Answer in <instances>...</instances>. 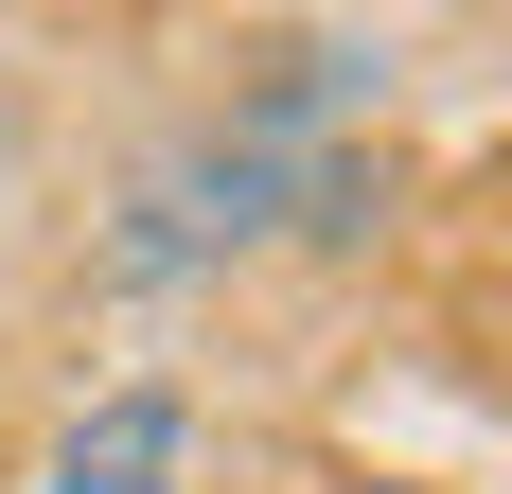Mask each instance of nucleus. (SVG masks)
<instances>
[{
    "mask_svg": "<svg viewBox=\"0 0 512 494\" xmlns=\"http://www.w3.org/2000/svg\"><path fill=\"white\" fill-rule=\"evenodd\" d=\"M177 459H195V406L177 389H106L71 424V459H53V494H177Z\"/></svg>",
    "mask_w": 512,
    "mask_h": 494,
    "instance_id": "f257e3e1",
    "label": "nucleus"
},
{
    "mask_svg": "<svg viewBox=\"0 0 512 494\" xmlns=\"http://www.w3.org/2000/svg\"><path fill=\"white\" fill-rule=\"evenodd\" d=\"M336 494H424V477H336Z\"/></svg>",
    "mask_w": 512,
    "mask_h": 494,
    "instance_id": "f03ea898",
    "label": "nucleus"
}]
</instances>
